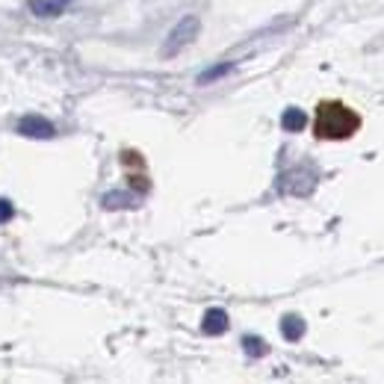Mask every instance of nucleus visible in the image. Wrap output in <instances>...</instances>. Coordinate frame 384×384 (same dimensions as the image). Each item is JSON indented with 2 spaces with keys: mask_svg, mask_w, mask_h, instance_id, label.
Segmentation results:
<instances>
[{
  "mask_svg": "<svg viewBox=\"0 0 384 384\" xmlns=\"http://www.w3.org/2000/svg\"><path fill=\"white\" fill-rule=\"evenodd\" d=\"M15 216V207H12V201H6V199H0V225H6L9 219Z\"/></svg>",
  "mask_w": 384,
  "mask_h": 384,
  "instance_id": "11",
  "label": "nucleus"
},
{
  "mask_svg": "<svg viewBox=\"0 0 384 384\" xmlns=\"http://www.w3.org/2000/svg\"><path fill=\"white\" fill-rule=\"evenodd\" d=\"M281 334H284V340H290V343L302 340V334H304V319H299V317H284V319H281Z\"/></svg>",
  "mask_w": 384,
  "mask_h": 384,
  "instance_id": "7",
  "label": "nucleus"
},
{
  "mask_svg": "<svg viewBox=\"0 0 384 384\" xmlns=\"http://www.w3.org/2000/svg\"><path fill=\"white\" fill-rule=\"evenodd\" d=\"M18 133L27 136V139H54L56 127L42 115H24L21 122H18Z\"/></svg>",
  "mask_w": 384,
  "mask_h": 384,
  "instance_id": "3",
  "label": "nucleus"
},
{
  "mask_svg": "<svg viewBox=\"0 0 384 384\" xmlns=\"http://www.w3.org/2000/svg\"><path fill=\"white\" fill-rule=\"evenodd\" d=\"M201 328H204V334H210V337H216V334H225V331H228V313H225L222 308H210L204 313Z\"/></svg>",
  "mask_w": 384,
  "mask_h": 384,
  "instance_id": "5",
  "label": "nucleus"
},
{
  "mask_svg": "<svg viewBox=\"0 0 384 384\" xmlns=\"http://www.w3.org/2000/svg\"><path fill=\"white\" fill-rule=\"evenodd\" d=\"M199 33H201V18L199 15H183L181 21L169 30V36H166V42L160 47V56L163 59L177 56L183 47H190L195 38H199Z\"/></svg>",
  "mask_w": 384,
  "mask_h": 384,
  "instance_id": "2",
  "label": "nucleus"
},
{
  "mask_svg": "<svg viewBox=\"0 0 384 384\" xmlns=\"http://www.w3.org/2000/svg\"><path fill=\"white\" fill-rule=\"evenodd\" d=\"M361 131V115L343 101H322L313 115V136L328 142L352 139Z\"/></svg>",
  "mask_w": 384,
  "mask_h": 384,
  "instance_id": "1",
  "label": "nucleus"
},
{
  "mask_svg": "<svg viewBox=\"0 0 384 384\" xmlns=\"http://www.w3.org/2000/svg\"><path fill=\"white\" fill-rule=\"evenodd\" d=\"M304 124H308V115H304L299 106H290V110H284L281 115V127L287 133H302L304 131Z\"/></svg>",
  "mask_w": 384,
  "mask_h": 384,
  "instance_id": "6",
  "label": "nucleus"
},
{
  "mask_svg": "<svg viewBox=\"0 0 384 384\" xmlns=\"http://www.w3.org/2000/svg\"><path fill=\"white\" fill-rule=\"evenodd\" d=\"M234 68H236L234 63H219V65L207 68V71H201V74H199V86H210L213 80H219V77H225V74H231Z\"/></svg>",
  "mask_w": 384,
  "mask_h": 384,
  "instance_id": "8",
  "label": "nucleus"
},
{
  "mask_svg": "<svg viewBox=\"0 0 384 384\" xmlns=\"http://www.w3.org/2000/svg\"><path fill=\"white\" fill-rule=\"evenodd\" d=\"M101 204L110 207V210H118V207H133L136 199H133V195H127V192H106L101 199Z\"/></svg>",
  "mask_w": 384,
  "mask_h": 384,
  "instance_id": "9",
  "label": "nucleus"
},
{
  "mask_svg": "<svg viewBox=\"0 0 384 384\" xmlns=\"http://www.w3.org/2000/svg\"><path fill=\"white\" fill-rule=\"evenodd\" d=\"M74 0H30L27 6L36 18H59V15H65V9Z\"/></svg>",
  "mask_w": 384,
  "mask_h": 384,
  "instance_id": "4",
  "label": "nucleus"
},
{
  "mask_svg": "<svg viewBox=\"0 0 384 384\" xmlns=\"http://www.w3.org/2000/svg\"><path fill=\"white\" fill-rule=\"evenodd\" d=\"M242 346H245V352H249L251 358H263V354L269 352V349H266V343L260 337H251V334H249V337H242Z\"/></svg>",
  "mask_w": 384,
  "mask_h": 384,
  "instance_id": "10",
  "label": "nucleus"
}]
</instances>
